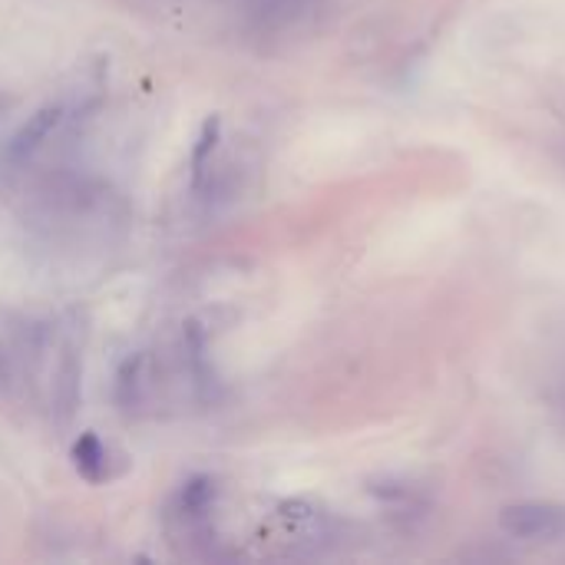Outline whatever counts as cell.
Returning <instances> with one entry per match:
<instances>
[{
  "label": "cell",
  "mask_w": 565,
  "mask_h": 565,
  "mask_svg": "<svg viewBox=\"0 0 565 565\" xmlns=\"http://www.w3.org/2000/svg\"><path fill=\"white\" fill-rule=\"evenodd\" d=\"M63 122V106H43V109H36L17 132H13V139H10V146H7V152H10V159H26V156H33L50 136H53V129Z\"/></svg>",
  "instance_id": "7a4b0ae2"
},
{
  "label": "cell",
  "mask_w": 565,
  "mask_h": 565,
  "mask_svg": "<svg viewBox=\"0 0 565 565\" xmlns=\"http://www.w3.org/2000/svg\"><path fill=\"white\" fill-rule=\"evenodd\" d=\"M73 457H76V470L86 477V480H103L106 477V447L93 437V434H86V437H79V444L73 447Z\"/></svg>",
  "instance_id": "3957f363"
},
{
  "label": "cell",
  "mask_w": 565,
  "mask_h": 565,
  "mask_svg": "<svg viewBox=\"0 0 565 565\" xmlns=\"http://www.w3.org/2000/svg\"><path fill=\"white\" fill-rule=\"evenodd\" d=\"M500 526L507 536L523 543H563L565 507L559 503H516L500 513Z\"/></svg>",
  "instance_id": "6da1fadb"
}]
</instances>
